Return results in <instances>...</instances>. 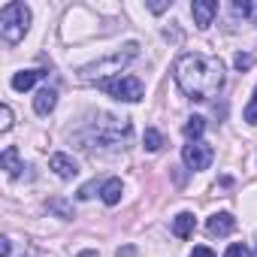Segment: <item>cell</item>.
<instances>
[{
	"mask_svg": "<svg viewBox=\"0 0 257 257\" xmlns=\"http://www.w3.org/2000/svg\"><path fill=\"white\" fill-rule=\"evenodd\" d=\"M176 82L191 100H209L224 85V67L218 58L203 52H188L176 61Z\"/></svg>",
	"mask_w": 257,
	"mask_h": 257,
	"instance_id": "cell-1",
	"label": "cell"
},
{
	"mask_svg": "<svg viewBox=\"0 0 257 257\" xmlns=\"http://www.w3.org/2000/svg\"><path fill=\"white\" fill-rule=\"evenodd\" d=\"M100 194H103V203H106V206H115V203L121 200V179H109Z\"/></svg>",
	"mask_w": 257,
	"mask_h": 257,
	"instance_id": "cell-13",
	"label": "cell"
},
{
	"mask_svg": "<svg viewBox=\"0 0 257 257\" xmlns=\"http://www.w3.org/2000/svg\"><path fill=\"white\" fill-rule=\"evenodd\" d=\"M251 67V55H236V70H248Z\"/></svg>",
	"mask_w": 257,
	"mask_h": 257,
	"instance_id": "cell-20",
	"label": "cell"
},
{
	"mask_svg": "<svg viewBox=\"0 0 257 257\" xmlns=\"http://www.w3.org/2000/svg\"><path fill=\"white\" fill-rule=\"evenodd\" d=\"M49 167H52V170H55L61 179H76V176H79V167H76V161H73V158H67V155H61V152L49 158Z\"/></svg>",
	"mask_w": 257,
	"mask_h": 257,
	"instance_id": "cell-8",
	"label": "cell"
},
{
	"mask_svg": "<svg viewBox=\"0 0 257 257\" xmlns=\"http://www.w3.org/2000/svg\"><path fill=\"white\" fill-rule=\"evenodd\" d=\"M137 49H140L137 43H127V46H124V52H112L109 58L88 64V67L82 70V79H85V82H97V79L103 82V76H112V73H115V76H121V70L137 58Z\"/></svg>",
	"mask_w": 257,
	"mask_h": 257,
	"instance_id": "cell-2",
	"label": "cell"
},
{
	"mask_svg": "<svg viewBox=\"0 0 257 257\" xmlns=\"http://www.w3.org/2000/svg\"><path fill=\"white\" fill-rule=\"evenodd\" d=\"M233 227H236V218L230 212H218L209 218V236H227L233 233Z\"/></svg>",
	"mask_w": 257,
	"mask_h": 257,
	"instance_id": "cell-9",
	"label": "cell"
},
{
	"mask_svg": "<svg viewBox=\"0 0 257 257\" xmlns=\"http://www.w3.org/2000/svg\"><path fill=\"white\" fill-rule=\"evenodd\" d=\"M100 88H103L109 97L124 100V103H137V100H143V94H146V88H143V82H140L137 76H112V79H103Z\"/></svg>",
	"mask_w": 257,
	"mask_h": 257,
	"instance_id": "cell-5",
	"label": "cell"
},
{
	"mask_svg": "<svg viewBox=\"0 0 257 257\" xmlns=\"http://www.w3.org/2000/svg\"><path fill=\"white\" fill-rule=\"evenodd\" d=\"M94 140L100 143V146H106V149H118L121 143H127L131 140V121L127 118H112V115H103L94 127Z\"/></svg>",
	"mask_w": 257,
	"mask_h": 257,
	"instance_id": "cell-4",
	"label": "cell"
},
{
	"mask_svg": "<svg viewBox=\"0 0 257 257\" xmlns=\"http://www.w3.org/2000/svg\"><path fill=\"white\" fill-rule=\"evenodd\" d=\"M31 28V10L25 4H19V0H13V4H7L4 10H0V34H4L7 43H19Z\"/></svg>",
	"mask_w": 257,
	"mask_h": 257,
	"instance_id": "cell-3",
	"label": "cell"
},
{
	"mask_svg": "<svg viewBox=\"0 0 257 257\" xmlns=\"http://www.w3.org/2000/svg\"><path fill=\"white\" fill-rule=\"evenodd\" d=\"M143 143H146V149H149V152H161V146H164V137L155 131V127H149V131H146V137H143Z\"/></svg>",
	"mask_w": 257,
	"mask_h": 257,
	"instance_id": "cell-16",
	"label": "cell"
},
{
	"mask_svg": "<svg viewBox=\"0 0 257 257\" xmlns=\"http://www.w3.org/2000/svg\"><path fill=\"white\" fill-rule=\"evenodd\" d=\"M37 79H43V70H25V73H16L13 76V88L16 91H28L37 85Z\"/></svg>",
	"mask_w": 257,
	"mask_h": 257,
	"instance_id": "cell-11",
	"label": "cell"
},
{
	"mask_svg": "<svg viewBox=\"0 0 257 257\" xmlns=\"http://www.w3.org/2000/svg\"><path fill=\"white\" fill-rule=\"evenodd\" d=\"M88 197H94V185H85V188L79 191V200H88Z\"/></svg>",
	"mask_w": 257,
	"mask_h": 257,
	"instance_id": "cell-23",
	"label": "cell"
},
{
	"mask_svg": "<svg viewBox=\"0 0 257 257\" xmlns=\"http://www.w3.org/2000/svg\"><path fill=\"white\" fill-rule=\"evenodd\" d=\"M224 257H251V251H248L245 245H239V242H236V245H230V248L224 251Z\"/></svg>",
	"mask_w": 257,
	"mask_h": 257,
	"instance_id": "cell-18",
	"label": "cell"
},
{
	"mask_svg": "<svg viewBox=\"0 0 257 257\" xmlns=\"http://www.w3.org/2000/svg\"><path fill=\"white\" fill-rule=\"evenodd\" d=\"M10 127H13V109L4 106L0 109V131H10Z\"/></svg>",
	"mask_w": 257,
	"mask_h": 257,
	"instance_id": "cell-19",
	"label": "cell"
},
{
	"mask_svg": "<svg viewBox=\"0 0 257 257\" xmlns=\"http://www.w3.org/2000/svg\"><path fill=\"white\" fill-rule=\"evenodd\" d=\"M76 257H100L97 251H82V254H76Z\"/></svg>",
	"mask_w": 257,
	"mask_h": 257,
	"instance_id": "cell-24",
	"label": "cell"
},
{
	"mask_svg": "<svg viewBox=\"0 0 257 257\" xmlns=\"http://www.w3.org/2000/svg\"><path fill=\"white\" fill-rule=\"evenodd\" d=\"M245 121H248V124H257V88H254V97H251V103L245 106Z\"/></svg>",
	"mask_w": 257,
	"mask_h": 257,
	"instance_id": "cell-17",
	"label": "cell"
},
{
	"mask_svg": "<svg viewBox=\"0 0 257 257\" xmlns=\"http://www.w3.org/2000/svg\"><path fill=\"white\" fill-rule=\"evenodd\" d=\"M194 215L191 212H182V215H176V221H173V233L179 236V239H188L191 233H194Z\"/></svg>",
	"mask_w": 257,
	"mask_h": 257,
	"instance_id": "cell-12",
	"label": "cell"
},
{
	"mask_svg": "<svg viewBox=\"0 0 257 257\" xmlns=\"http://www.w3.org/2000/svg\"><path fill=\"white\" fill-rule=\"evenodd\" d=\"M0 161H4V170H7L10 176H19V173H22V164H19V152H16L13 146H10V149H4Z\"/></svg>",
	"mask_w": 257,
	"mask_h": 257,
	"instance_id": "cell-14",
	"label": "cell"
},
{
	"mask_svg": "<svg viewBox=\"0 0 257 257\" xmlns=\"http://www.w3.org/2000/svg\"><path fill=\"white\" fill-rule=\"evenodd\" d=\"M191 13H194V25H197L200 31H206V28L212 25V19L218 16V4H215V0H194Z\"/></svg>",
	"mask_w": 257,
	"mask_h": 257,
	"instance_id": "cell-7",
	"label": "cell"
},
{
	"mask_svg": "<svg viewBox=\"0 0 257 257\" xmlns=\"http://www.w3.org/2000/svg\"><path fill=\"white\" fill-rule=\"evenodd\" d=\"M52 209H55V212H61L64 218H70V209H67V206H64L61 200H55V203H52Z\"/></svg>",
	"mask_w": 257,
	"mask_h": 257,
	"instance_id": "cell-22",
	"label": "cell"
},
{
	"mask_svg": "<svg viewBox=\"0 0 257 257\" xmlns=\"http://www.w3.org/2000/svg\"><path fill=\"white\" fill-rule=\"evenodd\" d=\"M203 131H206V121H203L200 115L188 118V124H185V137H188V140H197V137H200Z\"/></svg>",
	"mask_w": 257,
	"mask_h": 257,
	"instance_id": "cell-15",
	"label": "cell"
},
{
	"mask_svg": "<svg viewBox=\"0 0 257 257\" xmlns=\"http://www.w3.org/2000/svg\"><path fill=\"white\" fill-rule=\"evenodd\" d=\"M55 103H58V94H55V88H43V91L34 97V109H37L40 115H49V112L55 109Z\"/></svg>",
	"mask_w": 257,
	"mask_h": 257,
	"instance_id": "cell-10",
	"label": "cell"
},
{
	"mask_svg": "<svg viewBox=\"0 0 257 257\" xmlns=\"http://www.w3.org/2000/svg\"><path fill=\"white\" fill-rule=\"evenodd\" d=\"M191 257H215V254H212V248H206V245H197V248L191 251Z\"/></svg>",
	"mask_w": 257,
	"mask_h": 257,
	"instance_id": "cell-21",
	"label": "cell"
},
{
	"mask_svg": "<svg viewBox=\"0 0 257 257\" xmlns=\"http://www.w3.org/2000/svg\"><path fill=\"white\" fill-rule=\"evenodd\" d=\"M212 158H215V152H212V146L209 143H188L185 149H182V161L188 164V170H206L209 164H212Z\"/></svg>",
	"mask_w": 257,
	"mask_h": 257,
	"instance_id": "cell-6",
	"label": "cell"
}]
</instances>
